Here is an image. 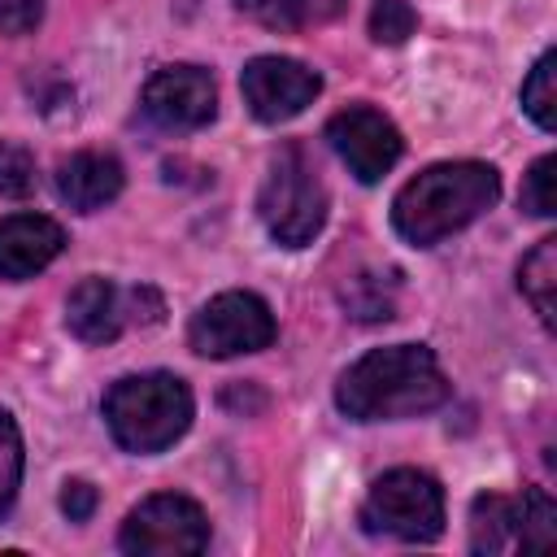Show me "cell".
<instances>
[{
    "mask_svg": "<svg viewBox=\"0 0 557 557\" xmlns=\"http://www.w3.org/2000/svg\"><path fill=\"white\" fill-rule=\"evenodd\" d=\"M453 396L426 344H387L352 361L335 383V405L352 422H392L440 409Z\"/></svg>",
    "mask_w": 557,
    "mask_h": 557,
    "instance_id": "cell-1",
    "label": "cell"
},
{
    "mask_svg": "<svg viewBox=\"0 0 557 557\" xmlns=\"http://www.w3.org/2000/svg\"><path fill=\"white\" fill-rule=\"evenodd\" d=\"M500 196V174L487 161H440L409 178L392 200V226L413 248H431L483 218Z\"/></svg>",
    "mask_w": 557,
    "mask_h": 557,
    "instance_id": "cell-2",
    "label": "cell"
},
{
    "mask_svg": "<svg viewBox=\"0 0 557 557\" xmlns=\"http://www.w3.org/2000/svg\"><path fill=\"white\" fill-rule=\"evenodd\" d=\"M191 392L178 374L152 370V374H126L104 392V422L109 435L126 453H161L191 426Z\"/></svg>",
    "mask_w": 557,
    "mask_h": 557,
    "instance_id": "cell-3",
    "label": "cell"
},
{
    "mask_svg": "<svg viewBox=\"0 0 557 557\" xmlns=\"http://www.w3.org/2000/svg\"><path fill=\"white\" fill-rule=\"evenodd\" d=\"M257 213L283 248H305L326 222V183L305 144H283L270 157V174L257 196Z\"/></svg>",
    "mask_w": 557,
    "mask_h": 557,
    "instance_id": "cell-4",
    "label": "cell"
},
{
    "mask_svg": "<svg viewBox=\"0 0 557 557\" xmlns=\"http://www.w3.org/2000/svg\"><path fill=\"white\" fill-rule=\"evenodd\" d=\"M361 522L374 535H396L405 544H431L444 531V487L413 466H396L370 483Z\"/></svg>",
    "mask_w": 557,
    "mask_h": 557,
    "instance_id": "cell-5",
    "label": "cell"
},
{
    "mask_svg": "<svg viewBox=\"0 0 557 557\" xmlns=\"http://www.w3.org/2000/svg\"><path fill=\"white\" fill-rule=\"evenodd\" d=\"M117 544L131 557H191L209 544V518L196 500L157 492L126 513Z\"/></svg>",
    "mask_w": 557,
    "mask_h": 557,
    "instance_id": "cell-6",
    "label": "cell"
},
{
    "mask_svg": "<svg viewBox=\"0 0 557 557\" xmlns=\"http://www.w3.org/2000/svg\"><path fill=\"white\" fill-rule=\"evenodd\" d=\"M278 335V322L270 305L257 292H222L187 326V344L200 357H239V352H261Z\"/></svg>",
    "mask_w": 557,
    "mask_h": 557,
    "instance_id": "cell-7",
    "label": "cell"
},
{
    "mask_svg": "<svg viewBox=\"0 0 557 557\" xmlns=\"http://www.w3.org/2000/svg\"><path fill=\"white\" fill-rule=\"evenodd\" d=\"M326 139L335 148V157L348 165V174L357 183H379L405 152V139L396 131V122L370 104H348L326 122Z\"/></svg>",
    "mask_w": 557,
    "mask_h": 557,
    "instance_id": "cell-8",
    "label": "cell"
},
{
    "mask_svg": "<svg viewBox=\"0 0 557 557\" xmlns=\"http://www.w3.org/2000/svg\"><path fill=\"white\" fill-rule=\"evenodd\" d=\"M239 91L257 122H287L318 100L322 78L296 57H252L239 74Z\"/></svg>",
    "mask_w": 557,
    "mask_h": 557,
    "instance_id": "cell-9",
    "label": "cell"
},
{
    "mask_svg": "<svg viewBox=\"0 0 557 557\" xmlns=\"http://www.w3.org/2000/svg\"><path fill=\"white\" fill-rule=\"evenodd\" d=\"M213 113L218 87L200 65H165L144 83V117L161 131H200Z\"/></svg>",
    "mask_w": 557,
    "mask_h": 557,
    "instance_id": "cell-10",
    "label": "cell"
},
{
    "mask_svg": "<svg viewBox=\"0 0 557 557\" xmlns=\"http://www.w3.org/2000/svg\"><path fill=\"white\" fill-rule=\"evenodd\" d=\"M65 248V231L44 213H9L0 218V278L22 283L48 270Z\"/></svg>",
    "mask_w": 557,
    "mask_h": 557,
    "instance_id": "cell-11",
    "label": "cell"
},
{
    "mask_svg": "<svg viewBox=\"0 0 557 557\" xmlns=\"http://www.w3.org/2000/svg\"><path fill=\"white\" fill-rule=\"evenodd\" d=\"M122 183H126V174H122V161L113 152L83 148L57 165V196L74 213H96V209L113 205L122 196Z\"/></svg>",
    "mask_w": 557,
    "mask_h": 557,
    "instance_id": "cell-12",
    "label": "cell"
},
{
    "mask_svg": "<svg viewBox=\"0 0 557 557\" xmlns=\"http://www.w3.org/2000/svg\"><path fill=\"white\" fill-rule=\"evenodd\" d=\"M65 326L83 344H113L126 326V305L122 292L109 278H83L65 296Z\"/></svg>",
    "mask_w": 557,
    "mask_h": 557,
    "instance_id": "cell-13",
    "label": "cell"
},
{
    "mask_svg": "<svg viewBox=\"0 0 557 557\" xmlns=\"http://www.w3.org/2000/svg\"><path fill=\"white\" fill-rule=\"evenodd\" d=\"M518 548V500L500 492H479L470 505V553L500 557Z\"/></svg>",
    "mask_w": 557,
    "mask_h": 557,
    "instance_id": "cell-14",
    "label": "cell"
},
{
    "mask_svg": "<svg viewBox=\"0 0 557 557\" xmlns=\"http://www.w3.org/2000/svg\"><path fill=\"white\" fill-rule=\"evenodd\" d=\"M518 287L531 300V309L540 313L544 326H553L557 318V239H540L522 265H518Z\"/></svg>",
    "mask_w": 557,
    "mask_h": 557,
    "instance_id": "cell-15",
    "label": "cell"
},
{
    "mask_svg": "<svg viewBox=\"0 0 557 557\" xmlns=\"http://www.w3.org/2000/svg\"><path fill=\"white\" fill-rule=\"evenodd\" d=\"M557 544V505L544 487H527L518 496V548L548 553Z\"/></svg>",
    "mask_w": 557,
    "mask_h": 557,
    "instance_id": "cell-16",
    "label": "cell"
},
{
    "mask_svg": "<svg viewBox=\"0 0 557 557\" xmlns=\"http://www.w3.org/2000/svg\"><path fill=\"white\" fill-rule=\"evenodd\" d=\"M522 109L544 135L557 131V52L553 48L540 52V61L531 65V74L522 83Z\"/></svg>",
    "mask_w": 557,
    "mask_h": 557,
    "instance_id": "cell-17",
    "label": "cell"
},
{
    "mask_svg": "<svg viewBox=\"0 0 557 557\" xmlns=\"http://www.w3.org/2000/svg\"><path fill=\"white\" fill-rule=\"evenodd\" d=\"M344 4L348 0H270L261 17L278 30H309V26L335 22L344 13Z\"/></svg>",
    "mask_w": 557,
    "mask_h": 557,
    "instance_id": "cell-18",
    "label": "cell"
},
{
    "mask_svg": "<svg viewBox=\"0 0 557 557\" xmlns=\"http://www.w3.org/2000/svg\"><path fill=\"white\" fill-rule=\"evenodd\" d=\"M553 183H557V157L544 152V157L527 170V178H522V191H518L522 213H531V218H553V213H557V191H553Z\"/></svg>",
    "mask_w": 557,
    "mask_h": 557,
    "instance_id": "cell-19",
    "label": "cell"
},
{
    "mask_svg": "<svg viewBox=\"0 0 557 557\" xmlns=\"http://www.w3.org/2000/svg\"><path fill=\"white\" fill-rule=\"evenodd\" d=\"M413 30H418V13H413L409 0H374L370 4V35H374V44L396 48Z\"/></svg>",
    "mask_w": 557,
    "mask_h": 557,
    "instance_id": "cell-20",
    "label": "cell"
},
{
    "mask_svg": "<svg viewBox=\"0 0 557 557\" xmlns=\"http://www.w3.org/2000/svg\"><path fill=\"white\" fill-rule=\"evenodd\" d=\"M30 191H35V157L22 144L0 139V196L22 200Z\"/></svg>",
    "mask_w": 557,
    "mask_h": 557,
    "instance_id": "cell-21",
    "label": "cell"
},
{
    "mask_svg": "<svg viewBox=\"0 0 557 557\" xmlns=\"http://www.w3.org/2000/svg\"><path fill=\"white\" fill-rule=\"evenodd\" d=\"M17 483H22V435H17L13 418L0 409V513H9Z\"/></svg>",
    "mask_w": 557,
    "mask_h": 557,
    "instance_id": "cell-22",
    "label": "cell"
},
{
    "mask_svg": "<svg viewBox=\"0 0 557 557\" xmlns=\"http://www.w3.org/2000/svg\"><path fill=\"white\" fill-rule=\"evenodd\" d=\"M344 305H348V313L361 318V322L392 318V300H387V292H379L370 278H352V287L344 292Z\"/></svg>",
    "mask_w": 557,
    "mask_h": 557,
    "instance_id": "cell-23",
    "label": "cell"
},
{
    "mask_svg": "<svg viewBox=\"0 0 557 557\" xmlns=\"http://www.w3.org/2000/svg\"><path fill=\"white\" fill-rule=\"evenodd\" d=\"M44 22V0H0V35H30Z\"/></svg>",
    "mask_w": 557,
    "mask_h": 557,
    "instance_id": "cell-24",
    "label": "cell"
},
{
    "mask_svg": "<svg viewBox=\"0 0 557 557\" xmlns=\"http://www.w3.org/2000/svg\"><path fill=\"white\" fill-rule=\"evenodd\" d=\"M96 487L87 483V479H65V487H61V513L70 518V522H87L91 513H96Z\"/></svg>",
    "mask_w": 557,
    "mask_h": 557,
    "instance_id": "cell-25",
    "label": "cell"
},
{
    "mask_svg": "<svg viewBox=\"0 0 557 557\" xmlns=\"http://www.w3.org/2000/svg\"><path fill=\"white\" fill-rule=\"evenodd\" d=\"M122 305H126V322H161V313H165V305H161V296L152 292V287H131V292H122Z\"/></svg>",
    "mask_w": 557,
    "mask_h": 557,
    "instance_id": "cell-26",
    "label": "cell"
},
{
    "mask_svg": "<svg viewBox=\"0 0 557 557\" xmlns=\"http://www.w3.org/2000/svg\"><path fill=\"white\" fill-rule=\"evenodd\" d=\"M222 405H226V409H252V413H257V409H265V396H261L252 383H235L231 392H222Z\"/></svg>",
    "mask_w": 557,
    "mask_h": 557,
    "instance_id": "cell-27",
    "label": "cell"
},
{
    "mask_svg": "<svg viewBox=\"0 0 557 557\" xmlns=\"http://www.w3.org/2000/svg\"><path fill=\"white\" fill-rule=\"evenodd\" d=\"M235 4H239V9H244V13H257V17H261V13H265V4H270V0H235Z\"/></svg>",
    "mask_w": 557,
    "mask_h": 557,
    "instance_id": "cell-28",
    "label": "cell"
}]
</instances>
